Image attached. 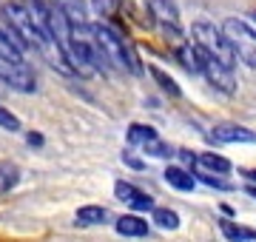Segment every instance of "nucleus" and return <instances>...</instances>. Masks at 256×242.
Instances as JSON below:
<instances>
[{
	"label": "nucleus",
	"mask_w": 256,
	"mask_h": 242,
	"mask_svg": "<svg viewBox=\"0 0 256 242\" xmlns=\"http://www.w3.org/2000/svg\"><path fill=\"white\" fill-rule=\"evenodd\" d=\"M92 6L100 12V18H114L120 12V0H92Z\"/></svg>",
	"instance_id": "5701e85b"
},
{
	"label": "nucleus",
	"mask_w": 256,
	"mask_h": 242,
	"mask_svg": "<svg viewBox=\"0 0 256 242\" xmlns=\"http://www.w3.org/2000/svg\"><path fill=\"white\" fill-rule=\"evenodd\" d=\"M220 231L225 234L228 242H256V231L248 225L230 222V220H220Z\"/></svg>",
	"instance_id": "2eb2a0df"
},
{
	"label": "nucleus",
	"mask_w": 256,
	"mask_h": 242,
	"mask_svg": "<svg viewBox=\"0 0 256 242\" xmlns=\"http://www.w3.org/2000/svg\"><path fill=\"white\" fill-rule=\"evenodd\" d=\"M151 216H154V225L162 228V231H176L180 228V214L171 211V208H154Z\"/></svg>",
	"instance_id": "6ab92c4d"
},
{
	"label": "nucleus",
	"mask_w": 256,
	"mask_h": 242,
	"mask_svg": "<svg viewBox=\"0 0 256 242\" xmlns=\"http://www.w3.org/2000/svg\"><path fill=\"white\" fill-rule=\"evenodd\" d=\"M114 228H117L120 236H134V240H140V236H148V220H142L140 214H122L117 216V222H114Z\"/></svg>",
	"instance_id": "9d476101"
},
{
	"label": "nucleus",
	"mask_w": 256,
	"mask_h": 242,
	"mask_svg": "<svg viewBox=\"0 0 256 242\" xmlns=\"http://www.w3.org/2000/svg\"><path fill=\"white\" fill-rule=\"evenodd\" d=\"M156 137H160V134H156V128H154V126H148V122H131V126H128V131H126L128 146H134V148H142L146 142L156 140Z\"/></svg>",
	"instance_id": "4468645a"
},
{
	"label": "nucleus",
	"mask_w": 256,
	"mask_h": 242,
	"mask_svg": "<svg viewBox=\"0 0 256 242\" xmlns=\"http://www.w3.org/2000/svg\"><path fill=\"white\" fill-rule=\"evenodd\" d=\"M200 52H202V48H200ZM202 74L208 77V83L214 86L216 92H222V94H234V92H236V74H234V68L222 66L220 60L208 57L205 52H202Z\"/></svg>",
	"instance_id": "423d86ee"
},
{
	"label": "nucleus",
	"mask_w": 256,
	"mask_h": 242,
	"mask_svg": "<svg viewBox=\"0 0 256 242\" xmlns=\"http://www.w3.org/2000/svg\"><path fill=\"white\" fill-rule=\"evenodd\" d=\"M162 177H165L168 186L176 188V191H182V194H188V191L196 188V177H194V171H188V168H182V166H168Z\"/></svg>",
	"instance_id": "9b49d317"
},
{
	"label": "nucleus",
	"mask_w": 256,
	"mask_h": 242,
	"mask_svg": "<svg viewBox=\"0 0 256 242\" xmlns=\"http://www.w3.org/2000/svg\"><path fill=\"white\" fill-rule=\"evenodd\" d=\"M191 43L196 48H202L208 57L220 60L222 66H228V68H234V63H236V54H234L225 32L216 28L214 23H208V20H196L191 26Z\"/></svg>",
	"instance_id": "f03ea898"
},
{
	"label": "nucleus",
	"mask_w": 256,
	"mask_h": 242,
	"mask_svg": "<svg viewBox=\"0 0 256 242\" xmlns=\"http://www.w3.org/2000/svg\"><path fill=\"white\" fill-rule=\"evenodd\" d=\"M92 34H94V40L100 43V48L106 52V57L111 60L114 68L128 72V74H140L137 54L126 46V40H122V34H120L117 28L108 26V23H92Z\"/></svg>",
	"instance_id": "f257e3e1"
},
{
	"label": "nucleus",
	"mask_w": 256,
	"mask_h": 242,
	"mask_svg": "<svg viewBox=\"0 0 256 242\" xmlns=\"http://www.w3.org/2000/svg\"><path fill=\"white\" fill-rule=\"evenodd\" d=\"M222 32H225V38H228L239 63H245L248 68H256V28L248 20L228 18L222 23Z\"/></svg>",
	"instance_id": "7ed1b4c3"
},
{
	"label": "nucleus",
	"mask_w": 256,
	"mask_h": 242,
	"mask_svg": "<svg viewBox=\"0 0 256 242\" xmlns=\"http://www.w3.org/2000/svg\"><path fill=\"white\" fill-rule=\"evenodd\" d=\"M18 182H20V168H18V162L3 160V162H0V194H9L12 188H18Z\"/></svg>",
	"instance_id": "a211bd4d"
},
{
	"label": "nucleus",
	"mask_w": 256,
	"mask_h": 242,
	"mask_svg": "<svg viewBox=\"0 0 256 242\" xmlns=\"http://www.w3.org/2000/svg\"><path fill=\"white\" fill-rule=\"evenodd\" d=\"M57 9L63 12V18L68 20V26L74 32H88L92 23H88V9H86V3L82 0H54Z\"/></svg>",
	"instance_id": "1a4fd4ad"
},
{
	"label": "nucleus",
	"mask_w": 256,
	"mask_h": 242,
	"mask_svg": "<svg viewBox=\"0 0 256 242\" xmlns=\"http://www.w3.org/2000/svg\"><path fill=\"white\" fill-rule=\"evenodd\" d=\"M0 80L14 88V92H23V94H32L37 88V77L32 72V66H26L23 60L14 63V60H0Z\"/></svg>",
	"instance_id": "20e7f679"
},
{
	"label": "nucleus",
	"mask_w": 256,
	"mask_h": 242,
	"mask_svg": "<svg viewBox=\"0 0 256 242\" xmlns=\"http://www.w3.org/2000/svg\"><path fill=\"white\" fill-rule=\"evenodd\" d=\"M242 174H245L248 180H254V182H256V168H248V171H242Z\"/></svg>",
	"instance_id": "a878e982"
},
{
	"label": "nucleus",
	"mask_w": 256,
	"mask_h": 242,
	"mask_svg": "<svg viewBox=\"0 0 256 242\" xmlns=\"http://www.w3.org/2000/svg\"><path fill=\"white\" fill-rule=\"evenodd\" d=\"M194 177L202 180V182H205L208 188H216V191H234V186H230L225 177H220V174H210V171H202V168H200Z\"/></svg>",
	"instance_id": "412c9836"
},
{
	"label": "nucleus",
	"mask_w": 256,
	"mask_h": 242,
	"mask_svg": "<svg viewBox=\"0 0 256 242\" xmlns=\"http://www.w3.org/2000/svg\"><path fill=\"white\" fill-rule=\"evenodd\" d=\"M114 196H117L120 202H126L131 211H154V196L148 194V191H142L140 186H134V182H126V180H117L114 182Z\"/></svg>",
	"instance_id": "6e6552de"
},
{
	"label": "nucleus",
	"mask_w": 256,
	"mask_h": 242,
	"mask_svg": "<svg viewBox=\"0 0 256 242\" xmlns=\"http://www.w3.org/2000/svg\"><path fill=\"white\" fill-rule=\"evenodd\" d=\"M122 162H126L128 168H134V171H142V168H146V162H142L140 157H134L131 151H122Z\"/></svg>",
	"instance_id": "b1692460"
},
{
	"label": "nucleus",
	"mask_w": 256,
	"mask_h": 242,
	"mask_svg": "<svg viewBox=\"0 0 256 242\" xmlns=\"http://www.w3.org/2000/svg\"><path fill=\"white\" fill-rule=\"evenodd\" d=\"M0 128H3V131H20V120H18V114L9 112L6 106H0Z\"/></svg>",
	"instance_id": "4be33fe9"
},
{
	"label": "nucleus",
	"mask_w": 256,
	"mask_h": 242,
	"mask_svg": "<svg viewBox=\"0 0 256 242\" xmlns=\"http://www.w3.org/2000/svg\"><path fill=\"white\" fill-rule=\"evenodd\" d=\"M148 74L154 77V83L160 86V88H162V92L171 97V100H180V97H182V88H180V83H176L174 77L168 74V72H162L160 66H148Z\"/></svg>",
	"instance_id": "dca6fc26"
},
{
	"label": "nucleus",
	"mask_w": 256,
	"mask_h": 242,
	"mask_svg": "<svg viewBox=\"0 0 256 242\" xmlns=\"http://www.w3.org/2000/svg\"><path fill=\"white\" fill-rule=\"evenodd\" d=\"M148 9H151V18H154V26H160L168 34V38H180L182 34V23H180V12L171 0H146Z\"/></svg>",
	"instance_id": "0eeeda50"
},
{
	"label": "nucleus",
	"mask_w": 256,
	"mask_h": 242,
	"mask_svg": "<svg viewBox=\"0 0 256 242\" xmlns=\"http://www.w3.org/2000/svg\"><path fill=\"white\" fill-rule=\"evenodd\" d=\"M208 140L214 146H254L256 142V131L248 128V126H239V122H220L208 131Z\"/></svg>",
	"instance_id": "39448f33"
},
{
	"label": "nucleus",
	"mask_w": 256,
	"mask_h": 242,
	"mask_svg": "<svg viewBox=\"0 0 256 242\" xmlns=\"http://www.w3.org/2000/svg\"><path fill=\"white\" fill-rule=\"evenodd\" d=\"M176 60L191 72V74H202V52L194 43H185V46L176 48Z\"/></svg>",
	"instance_id": "f3484780"
},
{
	"label": "nucleus",
	"mask_w": 256,
	"mask_h": 242,
	"mask_svg": "<svg viewBox=\"0 0 256 242\" xmlns=\"http://www.w3.org/2000/svg\"><path fill=\"white\" fill-rule=\"evenodd\" d=\"M26 140H28V146H32V148H40V146H43V134H40V131H32Z\"/></svg>",
	"instance_id": "393cba45"
},
{
	"label": "nucleus",
	"mask_w": 256,
	"mask_h": 242,
	"mask_svg": "<svg viewBox=\"0 0 256 242\" xmlns=\"http://www.w3.org/2000/svg\"><path fill=\"white\" fill-rule=\"evenodd\" d=\"M142 154H146V157H156V160H171L174 157V148H171V142H165V140L156 137V140L142 146Z\"/></svg>",
	"instance_id": "aec40b11"
},
{
	"label": "nucleus",
	"mask_w": 256,
	"mask_h": 242,
	"mask_svg": "<svg viewBox=\"0 0 256 242\" xmlns=\"http://www.w3.org/2000/svg\"><path fill=\"white\" fill-rule=\"evenodd\" d=\"M196 166L202 168V171H210V174H220V177H225V174H230V160L222 157V154H216V151H202V154H196Z\"/></svg>",
	"instance_id": "ddd939ff"
},
{
	"label": "nucleus",
	"mask_w": 256,
	"mask_h": 242,
	"mask_svg": "<svg viewBox=\"0 0 256 242\" xmlns=\"http://www.w3.org/2000/svg\"><path fill=\"white\" fill-rule=\"evenodd\" d=\"M74 222L80 225V228L106 225L108 222V208H102V205H82V208H77V214H74Z\"/></svg>",
	"instance_id": "f8f14e48"
},
{
	"label": "nucleus",
	"mask_w": 256,
	"mask_h": 242,
	"mask_svg": "<svg viewBox=\"0 0 256 242\" xmlns=\"http://www.w3.org/2000/svg\"><path fill=\"white\" fill-rule=\"evenodd\" d=\"M245 191H248V194H250V196L256 200V186H245Z\"/></svg>",
	"instance_id": "bb28decb"
}]
</instances>
